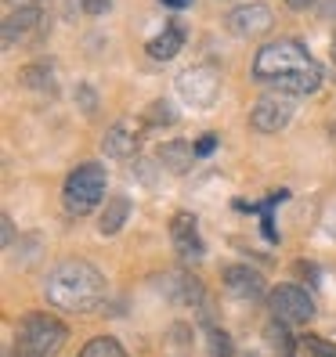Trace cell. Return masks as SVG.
<instances>
[{
	"mask_svg": "<svg viewBox=\"0 0 336 357\" xmlns=\"http://www.w3.org/2000/svg\"><path fill=\"white\" fill-rule=\"evenodd\" d=\"M254 79L275 87V94L304 98L314 94L322 83V66L311 58V51L297 40H271L254 58Z\"/></svg>",
	"mask_w": 336,
	"mask_h": 357,
	"instance_id": "obj_1",
	"label": "cell"
},
{
	"mask_svg": "<svg viewBox=\"0 0 336 357\" xmlns=\"http://www.w3.org/2000/svg\"><path fill=\"white\" fill-rule=\"evenodd\" d=\"M44 296L58 310L87 314L105 296V278H101V271L87 260H61L44 282Z\"/></svg>",
	"mask_w": 336,
	"mask_h": 357,
	"instance_id": "obj_2",
	"label": "cell"
},
{
	"mask_svg": "<svg viewBox=\"0 0 336 357\" xmlns=\"http://www.w3.org/2000/svg\"><path fill=\"white\" fill-rule=\"evenodd\" d=\"M69 328L51 314H26L15 332V357H54L66 347Z\"/></svg>",
	"mask_w": 336,
	"mask_h": 357,
	"instance_id": "obj_3",
	"label": "cell"
},
{
	"mask_svg": "<svg viewBox=\"0 0 336 357\" xmlns=\"http://www.w3.org/2000/svg\"><path fill=\"white\" fill-rule=\"evenodd\" d=\"M105 166L101 162H83L66 177V188H61V206H66L69 217H87L94 213V206L105 199Z\"/></svg>",
	"mask_w": 336,
	"mask_h": 357,
	"instance_id": "obj_4",
	"label": "cell"
},
{
	"mask_svg": "<svg viewBox=\"0 0 336 357\" xmlns=\"http://www.w3.org/2000/svg\"><path fill=\"white\" fill-rule=\"evenodd\" d=\"M177 94L192 105V109H210L221 98V69L214 66H192L177 76Z\"/></svg>",
	"mask_w": 336,
	"mask_h": 357,
	"instance_id": "obj_5",
	"label": "cell"
},
{
	"mask_svg": "<svg viewBox=\"0 0 336 357\" xmlns=\"http://www.w3.org/2000/svg\"><path fill=\"white\" fill-rule=\"evenodd\" d=\"M268 307H271V318L282 325H307L314 318V300L307 296V289L289 285V282L271 289Z\"/></svg>",
	"mask_w": 336,
	"mask_h": 357,
	"instance_id": "obj_6",
	"label": "cell"
},
{
	"mask_svg": "<svg viewBox=\"0 0 336 357\" xmlns=\"http://www.w3.org/2000/svg\"><path fill=\"white\" fill-rule=\"evenodd\" d=\"M48 15L40 8H15L4 18V47H18V44H40L48 36Z\"/></svg>",
	"mask_w": 336,
	"mask_h": 357,
	"instance_id": "obj_7",
	"label": "cell"
},
{
	"mask_svg": "<svg viewBox=\"0 0 336 357\" xmlns=\"http://www.w3.org/2000/svg\"><path fill=\"white\" fill-rule=\"evenodd\" d=\"M224 26H228V33H232V36L257 40V36H264L271 26H275V15H271V8L264 4V0H246V4L228 11Z\"/></svg>",
	"mask_w": 336,
	"mask_h": 357,
	"instance_id": "obj_8",
	"label": "cell"
},
{
	"mask_svg": "<svg viewBox=\"0 0 336 357\" xmlns=\"http://www.w3.org/2000/svg\"><path fill=\"white\" fill-rule=\"evenodd\" d=\"M293 119V98L289 94H264L254 112H249V127L257 134H279L286 130V123Z\"/></svg>",
	"mask_w": 336,
	"mask_h": 357,
	"instance_id": "obj_9",
	"label": "cell"
},
{
	"mask_svg": "<svg viewBox=\"0 0 336 357\" xmlns=\"http://www.w3.org/2000/svg\"><path fill=\"white\" fill-rule=\"evenodd\" d=\"M170 242H174V249H177L184 260H199L206 253L203 235H199V220L192 213H177L170 220Z\"/></svg>",
	"mask_w": 336,
	"mask_h": 357,
	"instance_id": "obj_10",
	"label": "cell"
},
{
	"mask_svg": "<svg viewBox=\"0 0 336 357\" xmlns=\"http://www.w3.org/2000/svg\"><path fill=\"white\" fill-rule=\"evenodd\" d=\"M159 289H163V296L170 300L174 307H206V292H203L199 278H188V275H181V271L163 275Z\"/></svg>",
	"mask_w": 336,
	"mask_h": 357,
	"instance_id": "obj_11",
	"label": "cell"
},
{
	"mask_svg": "<svg viewBox=\"0 0 336 357\" xmlns=\"http://www.w3.org/2000/svg\"><path fill=\"white\" fill-rule=\"evenodd\" d=\"M221 275H224V289L235 292L239 300H257L264 292V278L257 275L254 267H246V264H228Z\"/></svg>",
	"mask_w": 336,
	"mask_h": 357,
	"instance_id": "obj_12",
	"label": "cell"
},
{
	"mask_svg": "<svg viewBox=\"0 0 336 357\" xmlns=\"http://www.w3.org/2000/svg\"><path fill=\"white\" fill-rule=\"evenodd\" d=\"M156 159H159L163 170H170V174H188L199 155H196V144H188V141H163L159 149H156Z\"/></svg>",
	"mask_w": 336,
	"mask_h": 357,
	"instance_id": "obj_13",
	"label": "cell"
},
{
	"mask_svg": "<svg viewBox=\"0 0 336 357\" xmlns=\"http://www.w3.org/2000/svg\"><path fill=\"white\" fill-rule=\"evenodd\" d=\"M101 149H105V155H109V159H134V152H138V134L127 127V123H116L112 130H105Z\"/></svg>",
	"mask_w": 336,
	"mask_h": 357,
	"instance_id": "obj_14",
	"label": "cell"
},
{
	"mask_svg": "<svg viewBox=\"0 0 336 357\" xmlns=\"http://www.w3.org/2000/svg\"><path fill=\"white\" fill-rule=\"evenodd\" d=\"M181 47H184V29H181V26H166L163 33H156V36L149 40V54H152L156 61L177 58Z\"/></svg>",
	"mask_w": 336,
	"mask_h": 357,
	"instance_id": "obj_15",
	"label": "cell"
},
{
	"mask_svg": "<svg viewBox=\"0 0 336 357\" xmlns=\"http://www.w3.org/2000/svg\"><path fill=\"white\" fill-rule=\"evenodd\" d=\"M127 217H131V199L127 195H112L109 202H105V209H101L98 231L101 235H116V231L127 224Z\"/></svg>",
	"mask_w": 336,
	"mask_h": 357,
	"instance_id": "obj_16",
	"label": "cell"
},
{
	"mask_svg": "<svg viewBox=\"0 0 336 357\" xmlns=\"http://www.w3.org/2000/svg\"><path fill=\"white\" fill-rule=\"evenodd\" d=\"M18 79H22V87H29V91L51 94L54 91V66H48V61H33V66H26L22 73H18Z\"/></svg>",
	"mask_w": 336,
	"mask_h": 357,
	"instance_id": "obj_17",
	"label": "cell"
},
{
	"mask_svg": "<svg viewBox=\"0 0 336 357\" xmlns=\"http://www.w3.org/2000/svg\"><path fill=\"white\" fill-rule=\"evenodd\" d=\"M264 340H268L271 350H275V357H297V343H293V335H289V328L282 321L271 318L268 328H264Z\"/></svg>",
	"mask_w": 336,
	"mask_h": 357,
	"instance_id": "obj_18",
	"label": "cell"
},
{
	"mask_svg": "<svg viewBox=\"0 0 336 357\" xmlns=\"http://www.w3.org/2000/svg\"><path fill=\"white\" fill-rule=\"evenodd\" d=\"M80 357H127V350H123L112 335H98V340H91L80 350Z\"/></svg>",
	"mask_w": 336,
	"mask_h": 357,
	"instance_id": "obj_19",
	"label": "cell"
},
{
	"mask_svg": "<svg viewBox=\"0 0 336 357\" xmlns=\"http://www.w3.org/2000/svg\"><path fill=\"white\" fill-rule=\"evenodd\" d=\"M206 354H210V357H235L232 335H228L224 328H210V332H206Z\"/></svg>",
	"mask_w": 336,
	"mask_h": 357,
	"instance_id": "obj_20",
	"label": "cell"
},
{
	"mask_svg": "<svg viewBox=\"0 0 336 357\" xmlns=\"http://www.w3.org/2000/svg\"><path fill=\"white\" fill-rule=\"evenodd\" d=\"M145 123H149V127H170V123H177V112L170 109V101H152L149 105V112H145Z\"/></svg>",
	"mask_w": 336,
	"mask_h": 357,
	"instance_id": "obj_21",
	"label": "cell"
},
{
	"mask_svg": "<svg viewBox=\"0 0 336 357\" xmlns=\"http://www.w3.org/2000/svg\"><path fill=\"white\" fill-rule=\"evenodd\" d=\"M300 347H304L311 357H336V343L322 340V335H304V340H300Z\"/></svg>",
	"mask_w": 336,
	"mask_h": 357,
	"instance_id": "obj_22",
	"label": "cell"
},
{
	"mask_svg": "<svg viewBox=\"0 0 336 357\" xmlns=\"http://www.w3.org/2000/svg\"><path fill=\"white\" fill-rule=\"evenodd\" d=\"M73 98H76V105H80L83 112H87V116H94V109H98V94H94V91L87 87V83H80Z\"/></svg>",
	"mask_w": 336,
	"mask_h": 357,
	"instance_id": "obj_23",
	"label": "cell"
},
{
	"mask_svg": "<svg viewBox=\"0 0 336 357\" xmlns=\"http://www.w3.org/2000/svg\"><path fill=\"white\" fill-rule=\"evenodd\" d=\"M76 8L83 11V15H91V18H98V15H105L112 8V0H76Z\"/></svg>",
	"mask_w": 336,
	"mask_h": 357,
	"instance_id": "obj_24",
	"label": "cell"
},
{
	"mask_svg": "<svg viewBox=\"0 0 336 357\" xmlns=\"http://www.w3.org/2000/svg\"><path fill=\"white\" fill-rule=\"evenodd\" d=\"M214 149H217V137H214V134H206V137H199V141H196V155H199V159H206Z\"/></svg>",
	"mask_w": 336,
	"mask_h": 357,
	"instance_id": "obj_25",
	"label": "cell"
},
{
	"mask_svg": "<svg viewBox=\"0 0 336 357\" xmlns=\"http://www.w3.org/2000/svg\"><path fill=\"white\" fill-rule=\"evenodd\" d=\"M0 224H4V249H11V245H15V227H11V217L4 213V217H0Z\"/></svg>",
	"mask_w": 336,
	"mask_h": 357,
	"instance_id": "obj_26",
	"label": "cell"
},
{
	"mask_svg": "<svg viewBox=\"0 0 336 357\" xmlns=\"http://www.w3.org/2000/svg\"><path fill=\"white\" fill-rule=\"evenodd\" d=\"M314 4V0H286V8H293V11H307Z\"/></svg>",
	"mask_w": 336,
	"mask_h": 357,
	"instance_id": "obj_27",
	"label": "cell"
},
{
	"mask_svg": "<svg viewBox=\"0 0 336 357\" xmlns=\"http://www.w3.org/2000/svg\"><path fill=\"white\" fill-rule=\"evenodd\" d=\"M159 4H163V8H174V11H181V8L192 4V0H159Z\"/></svg>",
	"mask_w": 336,
	"mask_h": 357,
	"instance_id": "obj_28",
	"label": "cell"
},
{
	"mask_svg": "<svg viewBox=\"0 0 336 357\" xmlns=\"http://www.w3.org/2000/svg\"><path fill=\"white\" fill-rule=\"evenodd\" d=\"M8 4H15V8H36V0H8Z\"/></svg>",
	"mask_w": 336,
	"mask_h": 357,
	"instance_id": "obj_29",
	"label": "cell"
},
{
	"mask_svg": "<svg viewBox=\"0 0 336 357\" xmlns=\"http://www.w3.org/2000/svg\"><path fill=\"white\" fill-rule=\"evenodd\" d=\"M329 137H333V141H336V119H333V123H329Z\"/></svg>",
	"mask_w": 336,
	"mask_h": 357,
	"instance_id": "obj_30",
	"label": "cell"
},
{
	"mask_svg": "<svg viewBox=\"0 0 336 357\" xmlns=\"http://www.w3.org/2000/svg\"><path fill=\"white\" fill-rule=\"evenodd\" d=\"M329 51H333V61H336V33H333V47Z\"/></svg>",
	"mask_w": 336,
	"mask_h": 357,
	"instance_id": "obj_31",
	"label": "cell"
},
{
	"mask_svg": "<svg viewBox=\"0 0 336 357\" xmlns=\"http://www.w3.org/2000/svg\"><path fill=\"white\" fill-rule=\"evenodd\" d=\"M333 238H336V227H333Z\"/></svg>",
	"mask_w": 336,
	"mask_h": 357,
	"instance_id": "obj_32",
	"label": "cell"
}]
</instances>
